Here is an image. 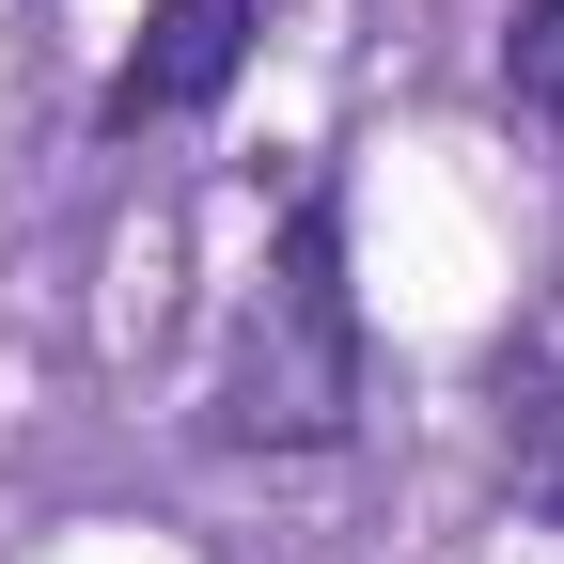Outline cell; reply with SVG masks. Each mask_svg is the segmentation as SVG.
<instances>
[{
  "mask_svg": "<svg viewBox=\"0 0 564 564\" xmlns=\"http://www.w3.org/2000/svg\"><path fill=\"white\" fill-rule=\"evenodd\" d=\"M361 423V299H345V204L299 188L267 236V282L236 314V377H220V440L251 455H329Z\"/></svg>",
  "mask_w": 564,
  "mask_h": 564,
  "instance_id": "6da1fadb",
  "label": "cell"
},
{
  "mask_svg": "<svg viewBox=\"0 0 564 564\" xmlns=\"http://www.w3.org/2000/svg\"><path fill=\"white\" fill-rule=\"evenodd\" d=\"M251 32H267V0H158L141 47L110 63V126H188V110H220L236 63H251Z\"/></svg>",
  "mask_w": 564,
  "mask_h": 564,
  "instance_id": "7a4b0ae2",
  "label": "cell"
},
{
  "mask_svg": "<svg viewBox=\"0 0 564 564\" xmlns=\"http://www.w3.org/2000/svg\"><path fill=\"white\" fill-rule=\"evenodd\" d=\"M502 110H518V126H564V0H518V32H502Z\"/></svg>",
  "mask_w": 564,
  "mask_h": 564,
  "instance_id": "3957f363",
  "label": "cell"
}]
</instances>
